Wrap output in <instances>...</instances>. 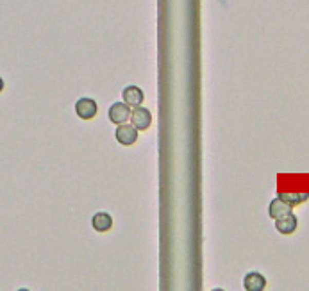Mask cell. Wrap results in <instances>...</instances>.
Returning <instances> with one entry per match:
<instances>
[{
    "label": "cell",
    "mask_w": 309,
    "mask_h": 291,
    "mask_svg": "<svg viewBox=\"0 0 309 291\" xmlns=\"http://www.w3.org/2000/svg\"><path fill=\"white\" fill-rule=\"evenodd\" d=\"M4 86H6V84H4V81H2V77H0V93H2V89H4Z\"/></svg>",
    "instance_id": "8fae6325"
},
{
    "label": "cell",
    "mask_w": 309,
    "mask_h": 291,
    "mask_svg": "<svg viewBox=\"0 0 309 291\" xmlns=\"http://www.w3.org/2000/svg\"><path fill=\"white\" fill-rule=\"evenodd\" d=\"M97 111H99V107H97V102L93 99L82 96V99H79L77 102H75V113H77V117L82 118V120H92V118H95Z\"/></svg>",
    "instance_id": "6da1fadb"
},
{
    "label": "cell",
    "mask_w": 309,
    "mask_h": 291,
    "mask_svg": "<svg viewBox=\"0 0 309 291\" xmlns=\"http://www.w3.org/2000/svg\"><path fill=\"white\" fill-rule=\"evenodd\" d=\"M279 199L284 200L289 206H299V204H304L309 200V193H279Z\"/></svg>",
    "instance_id": "30bf717a"
},
{
    "label": "cell",
    "mask_w": 309,
    "mask_h": 291,
    "mask_svg": "<svg viewBox=\"0 0 309 291\" xmlns=\"http://www.w3.org/2000/svg\"><path fill=\"white\" fill-rule=\"evenodd\" d=\"M211 291H224V289H220V288H216V289H211Z\"/></svg>",
    "instance_id": "7c38bea8"
},
{
    "label": "cell",
    "mask_w": 309,
    "mask_h": 291,
    "mask_svg": "<svg viewBox=\"0 0 309 291\" xmlns=\"http://www.w3.org/2000/svg\"><path fill=\"white\" fill-rule=\"evenodd\" d=\"M131 122H133V125L136 127L138 130H145L152 124V114H150L149 109H145V107L141 106L134 107V109L131 111Z\"/></svg>",
    "instance_id": "277c9868"
},
{
    "label": "cell",
    "mask_w": 309,
    "mask_h": 291,
    "mask_svg": "<svg viewBox=\"0 0 309 291\" xmlns=\"http://www.w3.org/2000/svg\"><path fill=\"white\" fill-rule=\"evenodd\" d=\"M116 141H118L120 145H125V147H129V145H134L138 140V129L134 127L133 124H122L116 127Z\"/></svg>",
    "instance_id": "7a4b0ae2"
},
{
    "label": "cell",
    "mask_w": 309,
    "mask_h": 291,
    "mask_svg": "<svg viewBox=\"0 0 309 291\" xmlns=\"http://www.w3.org/2000/svg\"><path fill=\"white\" fill-rule=\"evenodd\" d=\"M122 96H123V102L127 104L129 107H139L145 99L143 91L138 88V86H127L125 89L122 91Z\"/></svg>",
    "instance_id": "52a82bcc"
},
{
    "label": "cell",
    "mask_w": 309,
    "mask_h": 291,
    "mask_svg": "<svg viewBox=\"0 0 309 291\" xmlns=\"http://www.w3.org/2000/svg\"><path fill=\"white\" fill-rule=\"evenodd\" d=\"M129 118H131V107L125 102H115L109 107V120L115 125L127 124Z\"/></svg>",
    "instance_id": "3957f363"
},
{
    "label": "cell",
    "mask_w": 309,
    "mask_h": 291,
    "mask_svg": "<svg viewBox=\"0 0 309 291\" xmlns=\"http://www.w3.org/2000/svg\"><path fill=\"white\" fill-rule=\"evenodd\" d=\"M243 288L245 291H265L266 279L259 271H248L243 277Z\"/></svg>",
    "instance_id": "8992f818"
},
{
    "label": "cell",
    "mask_w": 309,
    "mask_h": 291,
    "mask_svg": "<svg viewBox=\"0 0 309 291\" xmlns=\"http://www.w3.org/2000/svg\"><path fill=\"white\" fill-rule=\"evenodd\" d=\"M297 225H299V220H297V216L293 212H288V215L275 220V229H277V232L284 234V236L295 232Z\"/></svg>",
    "instance_id": "5b68a950"
},
{
    "label": "cell",
    "mask_w": 309,
    "mask_h": 291,
    "mask_svg": "<svg viewBox=\"0 0 309 291\" xmlns=\"http://www.w3.org/2000/svg\"><path fill=\"white\" fill-rule=\"evenodd\" d=\"M92 225L97 232H107V230L113 227V218L107 215V212L100 211L92 218Z\"/></svg>",
    "instance_id": "9c48e42d"
},
{
    "label": "cell",
    "mask_w": 309,
    "mask_h": 291,
    "mask_svg": "<svg viewBox=\"0 0 309 291\" xmlns=\"http://www.w3.org/2000/svg\"><path fill=\"white\" fill-rule=\"evenodd\" d=\"M288 212H292V206H289V204H286L284 200H281L279 197H277V199H274L272 202H270V206H268V215H270V218L277 220V218H281V216L288 215Z\"/></svg>",
    "instance_id": "ba28073f"
},
{
    "label": "cell",
    "mask_w": 309,
    "mask_h": 291,
    "mask_svg": "<svg viewBox=\"0 0 309 291\" xmlns=\"http://www.w3.org/2000/svg\"><path fill=\"white\" fill-rule=\"evenodd\" d=\"M18 291H29V289H25V288H22V289H18Z\"/></svg>",
    "instance_id": "4fadbf2b"
}]
</instances>
